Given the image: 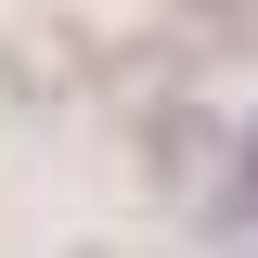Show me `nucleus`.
Masks as SVG:
<instances>
[{"mask_svg":"<svg viewBox=\"0 0 258 258\" xmlns=\"http://www.w3.org/2000/svg\"><path fill=\"white\" fill-rule=\"evenodd\" d=\"M91 26H64V13H26V26L0 39V78H13V91H78V78H91Z\"/></svg>","mask_w":258,"mask_h":258,"instance_id":"obj_1","label":"nucleus"}]
</instances>
